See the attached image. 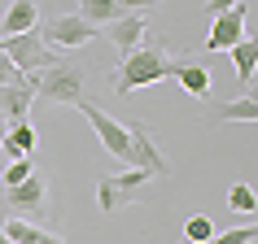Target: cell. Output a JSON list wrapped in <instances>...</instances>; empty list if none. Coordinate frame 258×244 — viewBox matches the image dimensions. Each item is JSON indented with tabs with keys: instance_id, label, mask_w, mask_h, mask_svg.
I'll return each instance as SVG.
<instances>
[{
	"instance_id": "cell-1",
	"label": "cell",
	"mask_w": 258,
	"mask_h": 244,
	"mask_svg": "<svg viewBox=\"0 0 258 244\" xmlns=\"http://www.w3.org/2000/svg\"><path fill=\"white\" fill-rule=\"evenodd\" d=\"M175 57L166 53L158 40H145L132 57H122L118 66V79H114V96H132L149 83H162V79H175Z\"/></svg>"
},
{
	"instance_id": "cell-2",
	"label": "cell",
	"mask_w": 258,
	"mask_h": 244,
	"mask_svg": "<svg viewBox=\"0 0 258 244\" xmlns=\"http://www.w3.org/2000/svg\"><path fill=\"white\" fill-rule=\"evenodd\" d=\"M83 79H88V70L79 61H57V66H48L44 74L31 79L35 105H79L83 100Z\"/></svg>"
},
{
	"instance_id": "cell-3",
	"label": "cell",
	"mask_w": 258,
	"mask_h": 244,
	"mask_svg": "<svg viewBox=\"0 0 258 244\" xmlns=\"http://www.w3.org/2000/svg\"><path fill=\"white\" fill-rule=\"evenodd\" d=\"M0 53L9 57L14 70H18V74H27V79H35V74H44L48 66L61 61V57L40 40V31H27V35H14V40H0Z\"/></svg>"
},
{
	"instance_id": "cell-4",
	"label": "cell",
	"mask_w": 258,
	"mask_h": 244,
	"mask_svg": "<svg viewBox=\"0 0 258 244\" xmlns=\"http://www.w3.org/2000/svg\"><path fill=\"white\" fill-rule=\"evenodd\" d=\"M83 113V118L92 122V131H96V140L105 144V153L114 157V162H132V140H127V127H122L118 118H109L101 105H92V100H79L75 105Z\"/></svg>"
},
{
	"instance_id": "cell-5",
	"label": "cell",
	"mask_w": 258,
	"mask_h": 244,
	"mask_svg": "<svg viewBox=\"0 0 258 244\" xmlns=\"http://www.w3.org/2000/svg\"><path fill=\"white\" fill-rule=\"evenodd\" d=\"M149 183V175L145 170H122V175H101L96 179V205L105 209V214H114V209H122V205L136 201V192Z\"/></svg>"
},
{
	"instance_id": "cell-6",
	"label": "cell",
	"mask_w": 258,
	"mask_h": 244,
	"mask_svg": "<svg viewBox=\"0 0 258 244\" xmlns=\"http://www.w3.org/2000/svg\"><path fill=\"white\" fill-rule=\"evenodd\" d=\"M101 31L96 27H88L83 18H75V14H57V18H48L40 27V40L48 44V48H83V44H92Z\"/></svg>"
},
{
	"instance_id": "cell-7",
	"label": "cell",
	"mask_w": 258,
	"mask_h": 244,
	"mask_svg": "<svg viewBox=\"0 0 258 244\" xmlns=\"http://www.w3.org/2000/svg\"><path fill=\"white\" fill-rule=\"evenodd\" d=\"M127 127V140H132V170H145L149 179H158V175H166V157L158 153V144H153V131L145 127L140 118H132V122H122Z\"/></svg>"
},
{
	"instance_id": "cell-8",
	"label": "cell",
	"mask_w": 258,
	"mask_h": 244,
	"mask_svg": "<svg viewBox=\"0 0 258 244\" xmlns=\"http://www.w3.org/2000/svg\"><path fill=\"white\" fill-rule=\"evenodd\" d=\"M245 14H249L245 0L228 5V9H219L215 27H210V35H206V53H228L232 44H241L245 40Z\"/></svg>"
},
{
	"instance_id": "cell-9",
	"label": "cell",
	"mask_w": 258,
	"mask_h": 244,
	"mask_svg": "<svg viewBox=\"0 0 258 244\" xmlns=\"http://www.w3.org/2000/svg\"><path fill=\"white\" fill-rule=\"evenodd\" d=\"M105 40L114 44V48H118L122 57H132L140 48V44L149 40V18L145 14H136V9H127V14L118 18V22H109L105 27Z\"/></svg>"
},
{
	"instance_id": "cell-10",
	"label": "cell",
	"mask_w": 258,
	"mask_h": 244,
	"mask_svg": "<svg viewBox=\"0 0 258 244\" xmlns=\"http://www.w3.org/2000/svg\"><path fill=\"white\" fill-rule=\"evenodd\" d=\"M5 209H14V214H44L48 209V179L31 175L27 183L5 188Z\"/></svg>"
},
{
	"instance_id": "cell-11",
	"label": "cell",
	"mask_w": 258,
	"mask_h": 244,
	"mask_svg": "<svg viewBox=\"0 0 258 244\" xmlns=\"http://www.w3.org/2000/svg\"><path fill=\"white\" fill-rule=\"evenodd\" d=\"M31 105H35V87L31 83H9V87H0V122H27Z\"/></svg>"
},
{
	"instance_id": "cell-12",
	"label": "cell",
	"mask_w": 258,
	"mask_h": 244,
	"mask_svg": "<svg viewBox=\"0 0 258 244\" xmlns=\"http://www.w3.org/2000/svg\"><path fill=\"white\" fill-rule=\"evenodd\" d=\"M27 31H40V9H35V0H14L5 9L0 40H14V35H27Z\"/></svg>"
},
{
	"instance_id": "cell-13",
	"label": "cell",
	"mask_w": 258,
	"mask_h": 244,
	"mask_svg": "<svg viewBox=\"0 0 258 244\" xmlns=\"http://www.w3.org/2000/svg\"><path fill=\"white\" fill-rule=\"evenodd\" d=\"M175 83H179L188 96H197V100H206V96H210V87H215L210 66H202V61H179V66H175Z\"/></svg>"
},
{
	"instance_id": "cell-14",
	"label": "cell",
	"mask_w": 258,
	"mask_h": 244,
	"mask_svg": "<svg viewBox=\"0 0 258 244\" xmlns=\"http://www.w3.org/2000/svg\"><path fill=\"white\" fill-rule=\"evenodd\" d=\"M40 149V131L31 127V122H14V131H5L0 136V153H9V157H31V153Z\"/></svg>"
},
{
	"instance_id": "cell-15",
	"label": "cell",
	"mask_w": 258,
	"mask_h": 244,
	"mask_svg": "<svg viewBox=\"0 0 258 244\" xmlns=\"http://www.w3.org/2000/svg\"><path fill=\"white\" fill-rule=\"evenodd\" d=\"M70 14L75 18H83V22H88V27H109V22H118L122 14H127V5H114V0H83V5H75V9H70Z\"/></svg>"
},
{
	"instance_id": "cell-16",
	"label": "cell",
	"mask_w": 258,
	"mask_h": 244,
	"mask_svg": "<svg viewBox=\"0 0 258 244\" xmlns=\"http://www.w3.org/2000/svg\"><path fill=\"white\" fill-rule=\"evenodd\" d=\"M5 240L9 244H61V235L35 227V222H27V218H9V222H5Z\"/></svg>"
},
{
	"instance_id": "cell-17",
	"label": "cell",
	"mask_w": 258,
	"mask_h": 244,
	"mask_svg": "<svg viewBox=\"0 0 258 244\" xmlns=\"http://www.w3.org/2000/svg\"><path fill=\"white\" fill-rule=\"evenodd\" d=\"M206 113H210V122H258V100L241 96V100H228V105H210Z\"/></svg>"
},
{
	"instance_id": "cell-18",
	"label": "cell",
	"mask_w": 258,
	"mask_h": 244,
	"mask_svg": "<svg viewBox=\"0 0 258 244\" xmlns=\"http://www.w3.org/2000/svg\"><path fill=\"white\" fill-rule=\"evenodd\" d=\"M228 53H232V66H236V79H241V87H249V83H254V66H258V44L245 35L241 44H232Z\"/></svg>"
},
{
	"instance_id": "cell-19",
	"label": "cell",
	"mask_w": 258,
	"mask_h": 244,
	"mask_svg": "<svg viewBox=\"0 0 258 244\" xmlns=\"http://www.w3.org/2000/svg\"><path fill=\"white\" fill-rule=\"evenodd\" d=\"M184 240H188V244H210V240H215V222H210V214H192L188 222H184Z\"/></svg>"
},
{
	"instance_id": "cell-20",
	"label": "cell",
	"mask_w": 258,
	"mask_h": 244,
	"mask_svg": "<svg viewBox=\"0 0 258 244\" xmlns=\"http://www.w3.org/2000/svg\"><path fill=\"white\" fill-rule=\"evenodd\" d=\"M31 175H35V162H31V157H18V162H9V170H5V188H18V183H27Z\"/></svg>"
},
{
	"instance_id": "cell-21",
	"label": "cell",
	"mask_w": 258,
	"mask_h": 244,
	"mask_svg": "<svg viewBox=\"0 0 258 244\" xmlns=\"http://www.w3.org/2000/svg\"><path fill=\"white\" fill-rule=\"evenodd\" d=\"M228 205L236 209V214H254L258 201H254V188H245V183H236V188L228 192Z\"/></svg>"
},
{
	"instance_id": "cell-22",
	"label": "cell",
	"mask_w": 258,
	"mask_h": 244,
	"mask_svg": "<svg viewBox=\"0 0 258 244\" xmlns=\"http://www.w3.org/2000/svg\"><path fill=\"white\" fill-rule=\"evenodd\" d=\"M254 240H258V227L245 222V227H232V231H223V235H215L210 244H254Z\"/></svg>"
},
{
	"instance_id": "cell-23",
	"label": "cell",
	"mask_w": 258,
	"mask_h": 244,
	"mask_svg": "<svg viewBox=\"0 0 258 244\" xmlns=\"http://www.w3.org/2000/svg\"><path fill=\"white\" fill-rule=\"evenodd\" d=\"M9 83H31V79H27V74H18V70H14V61L0 53V87H9Z\"/></svg>"
},
{
	"instance_id": "cell-24",
	"label": "cell",
	"mask_w": 258,
	"mask_h": 244,
	"mask_svg": "<svg viewBox=\"0 0 258 244\" xmlns=\"http://www.w3.org/2000/svg\"><path fill=\"white\" fill-rule=\"evenodd\" d=\"M0 136H5V131H0Z\"/></svg>"
},
{
	"instance_id": "cell-25",
	"label": "cell",
	"mask_w": 258,
	"mask_h": 244,
	"mask_svg": "<svg viewBox=\"0 0 258 244\" xmlns=\"http://www.w3.org/2000/svg\"><path fill=\"white\" fill-rule=\"evenodd\" d=\"M254 244H258V240H254Z\"/></svg>"
}]
</instances>
